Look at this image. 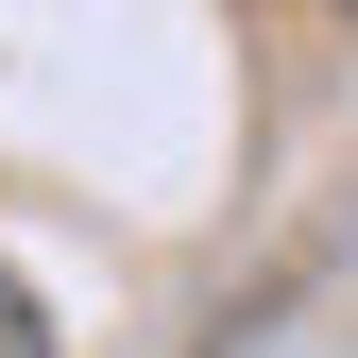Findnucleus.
Masks as SVG:
<instances>
[{
  "label": "nucleus",
  "instance_id": "f257e3e1",
  "mask_svg": "<svg viewBox=\"0 0 358 358\" xmlns=\"http://www.w3.org/2000/svg\"><path fill=\"white\" fill-rule=\"evenodd\" d=\"M0 358H52V307H34L17 273H0Z\"/></svg>",
  "mask_w": 358,
  "mask_h": 358
}]
</instances>
